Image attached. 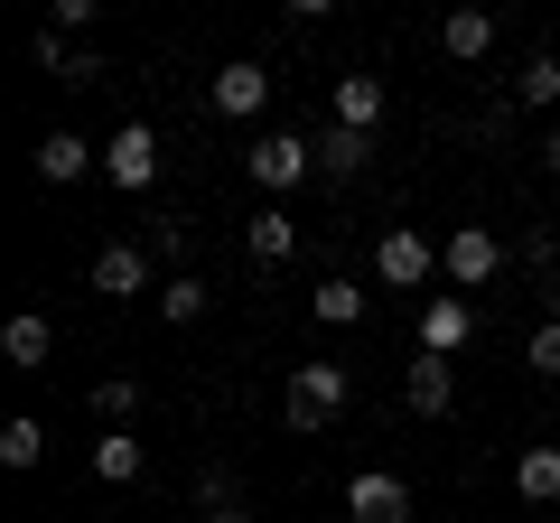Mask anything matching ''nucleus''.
<instances>
[{
    "mask_svg": "<svg viewBox=\"0 0 560 523\" xmlns=\"http://www.w3.org/2000/svg\"><path fill=\"white\" fill-rule=\"evenodd\" d=\"M346 393H355V374H346V364H327V356H308V364H290V374H280V421L300 430H327L346 411Z\"/></svg>",
    "mask_w": 560,
    "mask_h": 523,
    "instance_id": "1",
    "label": "nucleus"
},
{
    "mask_svg": "<svg viewBox=\"0 0 560 523\" xmlns=\"http://www.w3.org/2000/svg\"><path fill=\"white\" fill-rule=\"evenodd\" d=\"M243 178L271 187V197H290V187L318 178V141H300V131H261V141L243 150Z\"/></svg>",
    "mask_w": 560,
    "mask_h": 523,
    "instance_id": "2",
    "label": "nucleus"
},
{
    "mask_svg": "<svg viewBox=\"0 0 560 523\" xmlns=\"http://www.w3.org/2000/svg\"><path fill=\"white\" fill-rule=\"evenodd\" d=\"M440 271H448V290H495L504 281V234L495 224H448Z\"/></svg>",
    "mask_w": 560,
    "mask_h": 523,
    "instance_id": "3",
    "label": "nucleus"
},
{
    "mask_svg": "<svg viewBox=\"0 0 560 523\" xmlns=\"http://www.w3.org/2000/svg\"><path fill=\"white\" fill-rule=\"evenodd\" d=\"M430 271H440V243L420 234V224H383L374 281H383V290H430Z\"/></svg>",
    "mask_w": 560,
    "mask_h": 523,
    "instance_id": "4",
    "label": "nucleus"
},
{
    "mask_svg": "<svg viewBox=\"0 0 560 523\" xmlns=\"http://www.w3.org/2000/svg\"><path fill=\"white\" fill-rule=\"evenodd\" d=\"M94 290H103V300H150V290H160V253L131 243V234H113L94 253Z\"/></svg>",
    "mask_w": 560,
    "mask_h": 523,
    "instance_id": "5",
    "label": "nucleus"
},
{
    "mask_svg": "<svg viewBox=\"0 0 560 523\" xmlns=\"http://www.w3.org/2000/svg\"><path fill=\"white\" fill-rule=\"evenodd\" d=\"M261 103H271V66H261V57H234V66H215V75H206V113L253 121Z\"/></svg>",
    "mask_w": 560,
    "mask_h": 523,
    "instance_id": "6",
    "label": "nucleus"
},
{
    "mask_svg": "<svg viewBox=\"0 0 560 523\" xmlns=\"http://www.w3.org/2000/svg\"><path fill=\"white\" fill-rule=\"evenodd\" d=\"M103 178H113L121 197H140V187L160 178V131H150V121H121L113 141H103Z\"/></svg>",
    "mask_w": 560,
    "mask_h": 523,
    "instance_id": "7",
    "label": "nucleus"
},
{
    "mask_svg": "<svg viewBox=\"0 0 560 523\" xmlns=\"http://www.w3.org/2000/svg\"><path fill=\"white\" fill-rule=\"evenodd\" d=\"M346 523H411V486L393 467H355L346 477Z\"/></svg>",
    "mask_w": 560,
    "mask_h": 523,
    "instance_id": "8",
    "label": "nucleus"
},
{
    "mask_svg": "<svg viewBox=\"0 0 560 523\" xmlns=\"http://www.w3.org/2000/svg\"><path fill=\"white\" fill-rule=\"evenodd\" d=\"M467 346H477V300H420V356L458 364Z\"/></svg>",
    "mask_w": 560,
    "mask_h": 523,
    "instance_id": "9",
    "label": "nucleus"
},
{
    "mask_svg": "<svg viewBox=\"0 0 560 523\" xmlns=\"http://www.w3.org/2000/svg\"><path fill=\"white\" fill-rule=\"evenodd\" d=\"M103 168V141H84V131H47L38 141V178L47 187H75V178H94Z\"/></svg>",
    "mask_w": 560,
    "mask_h": 523,
    "instance_id": "10",
    "label": "nucleus"
},
{
    "mask_svg": "<svg viewBox=\"0 0 560 523\" xmlns=\"http://www.w3.org/2000/svg\"><path fill=\"white\" fill-rule=\"evenodd\" d=\"M364 168H374V141L346 131V121H327V131H318V178H327V187H355Z\"/></svg>",
    "mask_w": 560,
    "mask_h": 523,
    "instance_id": "11",
    "label": "nucleus"
},
{
    "mask_svg": "<svg viewBox=\"0 0 560 523\" xmlns=\"http://www.w3.org/2000/svg\"><path fill=\"white\" fill-rule=\"evenodd\" d=\"M401 403H411L420 421H440V411L458 403V364H448V356H420L411 374H401Z\"/></svg>",
    "mask_w": 560,
    "mask_h": 523,
    "instance_id": "12",
    "label": "nucleus"
},
{
    "mask_svg": "<svg viewBox=\"0 0 560 523\" xmlns=\"http://www.w3.org/2000/svg\"><path fill=\"white\" fill-rule=\"evenodd\" d=\"M327 121H346V131H364V141H374V131H383V75H337Z\"/></svg>",
    "mask_w": 560,
    "mask_h": 523,
    "instance_id": "13",
    "label": "nucleus"
},
{
    "mask_svg": "<svg viewBox=\"0 0 560 523\" xmlns=\"http://www.w3.org/2000/svg\"><path fill=\"white\" fill-rule=\"evenodd\" d=\"M0 356L20 364V374H38V364L57 356V318H47V309H20V318L0 327Z\"/></svg>",
    "mask_w": 560,
    "mask_h": 523,
    "instance_id": "14",
    "label": "nucleus"
},
{
    "mask_svg": "<svg viewBox=\"0 0 560 523\" xmlns=\"http://www.w3.org/2000/svg\"><path fill=\"white\" fill-rule=\"evenodd\" d=\"M243 253H253L261 271H280V262L300 253V224H290V206H261V216L243 224Z\"/></svg>",
    "mask_w": 560,
    "mask_h": 523,
    "instance_id": "15",
    "label": "nucleus"
},
{
    "mask_svg": "<svg viewBox=\"0 0 560 523\" xmlns=\"http://www.w3.org/2000/svg\"><path fill=\"white\" fill-rule=\"evenodd\" d=\"M440 47H448L458 66H477L486 47H495V10H448V20H440Z\"/></svg>",
    "mask_w": 560,
    "mask_h": 523,
    "instance_id": "16",
    "label": "nucleus"
},
{
    "mask_svg": "<svg viewBox=\"0 0 560 523\" xmlns=\"http://www.w3.org/2000/svg\"><path fill=\"white\" fill-rule=\"evenodd\" d=\"M38 66L57 84H103V57H94V47H66L57 28H38Z\"/></svg>",
    "mask_w": 560,
    "mask_h": 523,
    "instance_id": "17",
    "label": "nucleus"
},
{
    "mask_svg": "<svg viewBox=\"0 0 560 523\" xmlns=\"http://www.w3.org/2000/svg\"><path fill=\"white\" fill-rule=\"evenodd\" d=\"M84 467H94L103 486H131L140 477V440H131V430H103V440L84 449Z\"/></svg>",
    "mask_w": 560,
    "mask_h": 523,
    "instance_id": "18",
    "label": "nucleus"
},
{
    "mask_svg": "<svg viewBox=\"0 0 560 523\" xmlns=\"http://www.w3.org/2000/svg\"><path fill=\"white\" fill-rule=\"evenodd\" d=\"M514 103H533V113L560 103V57H551V47H533V57L514 66Z\"/></svg>",
    "mask_w": 560,
    "mask_h": 523,
    "instance_id": "19",
    "label": "nucleus"
},
{
    "mask_svg": "<svg viewBox=\"0 0 560 523\" xmlns=\"http://www.w3.org/2000/svg\"><path fill=\"white\" fill-rule=\"evenodd\" d=\"M514 496L523 504H560V449H523L514 458Z\"/></svg>",
    "mask_w": 560,
    "mask_h": 523,
    "instance_id": "20",
    "label": "nucleus"
},
{
    "mask_svg": "<svg viewBox=\"0 0 560 523\" xmlns=\"http://www.w3.org/2000/svg\"><path fill=\"white\" fill-rule=\"evenodd\" d=\"M206 309H215V300H206L197 271H168V281H160V318H168V327H197Z\"/></svg>",
    "mask_w": 560,
    "mask_h": 523,
    "instance_id": "21",
    "label": "nucleus"
},
{
    "mask_svg": "<svg viewBox=\"0 0 560 523\" xmlns=\"http://www.w3.org/2000/svg\"><path fill=\"white\" fill-rule=\"evenodd\" d=\"M308 318H318V327H355V318H364V290L337 271V281H318V290H308Z\"/></svg>",
    "mask_w": 560,
    "mask_h": 523,
    "instance_id": "22",
    "label": "nucleus"
},
{
    "mask_svg": "<svg viewBox=\"0 0 560 523\" xmlns=\"http://www.w3.org/2000/svg\"><path fill=\"white\" fill-rule=\"evenodd\" d=\"M131 411H140V374H103L94 383V421L103 430H131Z\"/></svg>",
    "mask_w": 560,
    "mask_h": 523,
    "instance_id": "23",
    "label": "nucleus"
},
{
    "mask_svg": "<svg viewBox=\"0 0 560 523\" xmlns=\"http://www.w3.org/2000/svg\"><path fill=\"white\" fill-rule=\"evenodd\" d=\"M38 458H47V430L28 421V411H20V421H0V467H38Z\"/></svg>",
    "mask_w": 560,
    "mask_h": 523,
    "instance_id": "24",
    "label": "nucleus"
},
{
    "mask_svg": "<svg viewBox=\"0 0 560 523\" xmlns=\"http://www.w3.org/2000/svg\"><path fill=\"white\" fill-rule=\"evenodd\" d=\"M140 243H150L168 271H187V216H150V234H140Z\"/></svg>",
    "mask_w": 560,
    "mask_h": 523,
    "instance_id": "25",
    "label": "nucleus"
},
{
    "mask_svg": "<svg viewBox=\"0 0 560 523\" xmlns=\"http://www.w3.org/2000/svg\"><path fill=\"white\" fill-rule=\"evenodd\" d=\"M224 504H243L234 496V467H197V514H224Z\"/></svg>",
    "mask_w": 560,
    "mask_h": 523,
    "instance_id": "26",
    "label": "nucleus"
},
{
    "mask_svg": "<svg viewBox=\"0 0 560 523\" xmlns=\"http://www.w3.org/2000/svg\"><path fill=\"white\" fill-rule=\"evenodd\" d=\"M523 364H533V374H560V327H551V318L523 337Z\"/></svg>",
    "mask_w": 560,
    "mask_h": 523,
    "instance_id": "27",
    "label": "nucleus"
},
{
    "mask_svg": "<svg viewBox=\"0 0 560 523\" xmlns=\"http://www.w3.org/2000/svg\"><path fill=\"white\" fill-rule=\"evenodd\" d=\"M523 271H541V281H551V271H560V243H551V234H523Z\"/></svg>",
    "mask_w": 560,
    "mask_h": 523,
    "instance_id": "28",
    "label": "nucleus"
},
{
    "mask_svg": "<svg viewBox=\"0 0 560 523\" xmlns=\"http://www.w3.org/2000/svg\"><path fill=\"white\" fill-rule=\"evenodd\" d=\"M47 28H57V38H75V28H94V0H57V20H47Z\"/></svg>",
    "mask_w": 560,
    "mask_h": 523,
    "instance_id": "29",
    "label": "nucleus"
},
{
    "mask_svg": "<svg viewBox=\"0 0 560 523\" xmlns=\"http://www.w3.org/2000/svg\"><path fill=\"white\" fill-rule=\"evenodd\" d=\"M541 168H551V178H560V121H551V131H541Z\"/></svg>",
    "mask_w": 560,
    "mask_h": 523,
    "instance_id": "30",
    "label": "nucleus"
},
{
    "mask_svg": "<svg viewBox=\"0 0 560 523\" xmlns=\"http://www.w3.org/2000/svg\"><path fill=\"white\" fill-rule=\"evenodd\" d=\"M541 318L560 327V271H551V281H541Z\"/></svg>",
    "mask_w": 560,
    "mask_h": 523,
    "instance_id": "31",
    "label": "nucleus"
},
{
    "mask_svg": "<svg viewBox=\"0 0 560 523\" xmlns=\"http://www.w3.org/2000/svg\"><path fill=\"white\" fill-rule=\"evenodd\" d=\"M197 523H253V514H243V504H224V514H197Z\"/></svg>",
    "mask_w": 560,
    "mask_h": 523,
    "instance_id": "32",
    "label": "nucleus"
}]
</instances>
